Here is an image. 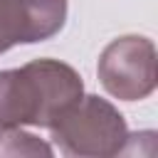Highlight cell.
Segmentation results:
<instances>
[{"instance_id":"3","label":"cell","mask_w":158,"mask_h":158,"mask_svg":"<svg viewBox=\"0 0 158 158\" xmlns=\"http://www.w3.org/2000/svg\"><path fill=\"white\" fill-rule=\"evenodd\" d=\"M96 74L114 99L141 101L156 91V44L141 35L116 37L99 54Z\"/></svg>"},{"instance_id":"4","label":"cell","mask_w":158,"mask_h":158,"mask_svg":"<svg viewBox=\"0 0 158 158\" xmlns=\"http://www.w3.org/2000/svg\"><path fill=\"white\" fill-rule=\"evenodd\" d=\"M67 22V0H0V54L54 37Z\"/></svg>"},{"instance_id":"5","label":"cell","mask_w":158,"mask_h":158,"mask_svg":"<svg viewBox=\"0 0 158 158\" xmlns=\"http://www.w3.org/2000/svg\"><path fill=\"white\" fill-rule=\"evenodd\" d=\"M52 146L22 128H0V156H52Z\"/></svg>"},{"instance_id":"1","label":"cell","mask_w":158,"mask_h":158,"mask_svg":"<svg viewBox=\"0 0 158 158\" xmlns=\"http://www.w3.org/2000/svg\"><path fill=\"white\" fill-rule=\"evenodd\" d=\"M84 94L79 72L59 59H35L0 72V128H47Z\"/></svg>"},{"instance_id":"2","label":"cell","mask_w":158,"mask_h":158,"mask_svg":"<svg viewBox=\"0 0 158 158\" xmlns=\"http://www.w3.org/2000/svg\"><path fill=\"white\" fill-rule=\"evenodd\" d=\"M62 156L72 158H106L126 148L128 128L123 114L96 94H81L47 126Z\"/></svg>"}]
</instances>
